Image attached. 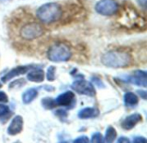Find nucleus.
<instances>
[{
	"label": "nucleus",
	"instance_id": "f257e3e1",
	"mask_svg": "<svg viewBox=\"0 0 147 143\" xmlns=\"http://www.w3.org/2000/svg\"><path fill=\"white\" fill-rule=\"evenodd\" d=\"M102 63L110 68H125L133 63V57L124 50H110L106 52L101 59Z\"/></svg>",
	"mask_w": 147,
	"mask_h": 143
},
{
	"label": "nucleus",
	"instance_id": "f03ea898",
	"mask_svg": "<svg viewBox=\"0 0 147 143\" xmlns=\"http://www.w3.org/2000/svg\"><path fill=\"white\" fill-rule=\"evenodd\" d=\"M63 8L58 3L50 2L42 4L36 10V16L40 22L45 24L59 21L63 16Z\"/></svg>",
	"mask_w": 147,
	"mask_h": 143
},
{
	"label": "nucleus",
	"instance_id": "7ed1b4c3",
	"mask_svg": "<svg viewBox=\"0 0 147 143\" xmlns=\"http://www.w3.org/2000/svg\"><path fill=\"white\" fill-rule=\"evenodd\" d=\"M71 50L66 43L57 42L47 50V59L52 62H66L71 57Z\"/></svg>",
	"mask_w": 147,
	"mask_h": 143
},
{
	"label": "nucleus",
	"instance_id": "20e7f679",
	"mask_svg": "<svg viewBox=\"0 0 147 143\" xmlns=\"http://www.w3.org/2000/svg\"><path fill=\"white\" fill-rule=\"evenodd\" d=\"M20 36L26 41H34L40 38L45 34L43 26L36 22H30L25 23L20 29Z\"/></svg>",
	"mask_w": 147,
	"mask_h": 143
},
{
	"label": "nucleus",
	"instance_id": "39448f33",
	"mask_svg": "<svg viewBox=\"0 0 147 143\" xmlns=\"http://www.w3.org/2000/svg\"><path fill=\"white\" fill-rule=\"evenodd\" d=\"M119 9L120 5L115 0H100L95 5L96 13L106 16L115 15L119 11Z\"/></svg>",
	"mask_w": 147,
	"mask_h": 143
},
{
	"label": "nucleus",
	"instance_id": "423d86ee",
	"mask_svg": "<svg viewBox=\"0 0 147 143\" xmlns=\"http://www.w3.org/2000/svg\"><path fill=\"white\" fill-rule=\"evenodd\" d=\"M71 87L74 91L78 92V94L85 95L88 97H95L96 93L93 84L84 79L75 80L71 84Z\"/></svg>",
	"mask_w": 147,
	"mask_h": 143
},
{
	"label": "nucleus",
	"instance_id": "0eeeda50",
	"mask_svg": "<svg viewBox=\"0 0 147 143\" xmlns=\"http://www.w3.org/2000/svg\"><path fill=\"white\" fill-rule=\"evenodd\" d=\"M122 80L144 88L147 87V73L143 70H136L132 75L127 76L126 79H122Z\"/></svg>",
	"mask_w": 147,
	"mask_h": 143
},
{
	"label": "nucleus",
	"instance_id": "6e6552de",
	"mask_svg": "<svg viewBox=\"0 0 147 143\" xmlns=\"http://www.w3.org/2000/svg\"><path fill=\"white\" fill-rule=\"evenodd\" d=\"M34 67H38V66L28 65V66H18L16 67H14L1 78V81L3 83H6L9 80L12 79L13 78H16V77L20 76V75L27 73L29 70H31L32 68H34Z\"/></svg>",
	"mask_w": 147,
	"mask_h": 143
},
{
	"label": "nucleus",
	"instance_id": "1a4fd4ad",
	"mask_svg": "<svg viewBox=\"0 0 147 143\" xmlns=\"http://www.w3.org/2000/svg\"><path fill=\"white\" fill-rule=\"evenodd\" d=\"M23 118L17 115L16 117H14L7 129V133L9 136H16L18 134H20L22 129H23Z\"/></svg>",
	"mask_w": 147,
	"mask_h": 143
},
{
	"label": "nucleus",
	"instance_id": "9d476101",
	"mask_svg": "<svg viewBox=\"0 0 147 143\" xmlns=\"http://www.w3.org/2000/svg\"><path fill=\"white\" fill-rule=\"evenodd\" d=\"M55 103L57 106H64L68 107L73 104L75 101V94L71 91H66L60 95H59L55 99Z\"/></svg>",
	"mask_w": 147,
	"mask_h": 143
},
{
	"label": "nucleus",
	"instance_id": "9b49d317",
	"mask_svg": "<svg viewBox=\"0 0 147 143\" xmlns=\"http://www.w3.org/2000/svg\"><path fill=\"white\" fill-rule=\"evenodd\" d=\"M142 121V116L139 113L132 114L127 117L121 123V128L125 130L133 129L138 123Z\"/></svg>",
	"mask_w": 147,
	"mask_h": 143
},
{
	"label": "nucleus",
	"instance_id": "f8f14e48",
	"mask_svg": "<svg viewBox=\"0 0 147 143\" xmlns=\"http://www.w3.org/2000/svg\"><path fill=\"white\" fill-rule=\"evenodd\" d=\"M27 79L28 81L30 82H34V83H41L44 81L45 79V73L44 71L41 68L38 67H34L32 68L31 70L28 71V74H27Z\"/></svg>",
	"mask_w": 147,
	"mask_h": 143
},
{
	"label": "nucleus",
	"instance_id": "ddd939ff",
	"mask_svg": "<svg viewBox=\"0 0 147 143\" xmlns=\"http://www.w3.org/2000/svg\"><path fill=\"white\" fill-rule=\"evenodd\" d=\"M100 112L99 110L94 107H85L79 110L78 117L80 119H89V118H95L99 116Z\"/></svg>",
	"mask_w": 147,
	"mask_h": 143
},
{
	"label": "nucleus",
	"instance_id": "4468645a",
	"mask_svg": "<svg viewBox=\"0 0 147 143\" xmlns=\"http://www.w3.org/2000/svg\"><path fill=\"white\" fill-rule=\"evenodd\" d=\"M38 96V91L35 88H30L27 91H25L22 96V99L23 104H28L32 103Z\"/></svg>",
	"mask_w": 147,
	"mask_h": 143
},
{
	"label": "nucleus",
	"instance_id": "2eb2a0df",
	"mask_svg": "<svg viewBox=\"0 0 147 143\" xmlns=\"http://www.w3.org/2000/svg\"><path fill=\"white\" fill-rule=\"evenodd\" d=\"M124 103L127 107H134L139 104V98L134 92H126L124 94Z\"/></svg>",
	"mask_w": 147,
	"mask_h": 143
},
{
	"label": "nucleus",
	"instance_id": "dca6fc26",
	"mask_svg": "<svg viewBox=\"0 0 147 143\" xmlns=\"http://www.w3.org/2000/svg\"><path fill=\"white\" fill-rule=\"evenodd\" d=\"M116 136H117L116 129L112 126H109L105 132L104 142H113L116 139Z\"/></svg>",
	"mask_w": 147,
	"mask_h": 143
},
{
	"label": "nucleus",
	"instance_id": "f3484780",
	"mask_svg": "<svg viewBox=\"0 0 147 143\" xmlns=\"http://www.w3.org/2000/svg\"><path fill=\"white\" fill-rule=\"evenodd\" d=\"M41 104H42V106L47 109V110H52L53 108H55L57 106L56 103H55V100L53 99L52 98H45L41 100Z\"/></svg>",
	"mask_w": 147,
	"mask_h": 143
},
{
	"label": "nucleus",
	"instance_id": "a211bd4d",
	"mask_svg": "<svg viewBox=\"0 0 147 143\" xmlns=\"http://www.w3.org/2000/svg\"><path fill=\"white\" fill-rule=\"evenodd\" d=\"M46 78L50 82H53V81L55 80V78H56V67L54 66H50L47 68Z\"/></svg>",
	"mask_w": 147,
	"mask_h": 143
},
{
	"label": "nucleus",
	"instance_id": "6ab92c4d",
	"mask_svg": "<svg viewBox=\"0 0 147 143\" xmlns=\"http://www.w3.org/2000/svg\"><path fill=\"white\" fill-rule=\"evenodd\" d=\"M26 83V81L23 79H18L13 82H11L9 85V89H16V88H20L22 87V85H24Z\"/></svg>",
	"mask_w": 147,
	"mask_h": 143
},
{
	"label": "nucleus",
	"instance_id": "aec40b11",
	"mask_svg": "<svg viewBox=\"0 0 147 143\" xmlns=\"http://www.w3.org/2000/svg\"><path fill=\"white\" fill-rule=\"evenodd\" d=\"M91 142H95V143H102L104 142V139L102 136L101 133L99 132H96L92 135L91 136V140H90Z\"/></svg>",
	"mask_w": 147,
	"mask_h": 143
},
{
	"label": "nucleus",
	"instance_id": "412c9836",
	"mask_svg": "<svg viewBox=\"0 0 147 143\" xmlns=\"http://www.w3.org/2000/svg\"><path fill=\"white\" fill-rule=\"evenodd\" d=\"M91 83L93 85H96L99 89H102V88H105V85L104 83L102 82V80L99 78H96V77H92L91 78Z\"/></svg>",
	"mask_w": 147,
	"mask_h": 143
},
{
	"label": "nucleus",
	"instance_id": "4be33fe9",
	"mask_svg": "<svg viewBox=\"0 0 147 143\" xmlns=\"http://www.w3.org/2000/svg\"><path fill=\"white\" fill-rule=\"evenodd\" d=\"M9 112V108L5 104H0V117L6 116Z\"/></svg>",
	"mask_w": 147,
	"mask_h": 143
},
{
	"label": "nucleus",
	"instance_id": "5701e85b",
	"mask_svg": "<svg viewBox=\"0 0 147 143\" xmlns=\"http://www.w3.org/2000/svg\"><path fill=\"white\" fill-rule=\"evenodd\" d=\"M55 115L57 117H59L60 119H66L67 116H68L67 112L65 110H59L55 111Z\"/></svg>",
	"mask_w": 147,
	"mask_h": 143
},
{
	"label": "nucleus",
	"instance_id": "b1692460",
	"mask_svg": "<svg viewBox=\"0 0 147 143\" xmlns=\"http://www.w3.org/2000/svg\"><path fill=\"white\" fill-rule=\"evenodd\" d=\"M74 143H88L90 142V140L87 136H81L78 138H76L74 141H73Z\"/></svg>",
	"mask_w": 147,
	"mask_h": 143
},
{
	"label": "nucleus",
	"instance_id": "393cba45",
	"mask_svg": "<svg viewBox=\"0 0 147 143\" xmlns=\"http://www.w3.org/2000/svg\"><path fill=\"white\" fill-rule=\"evenodd\" d=\"M9 102V98L8 96L5 92L3 91H0V103H8Z\"/></svg>",
	"mask_w": 147,
	"mask_h": 143
},
{
	"label": "nucleus",
	"instance_id": "a878e982",
	"mask_svg": "<svg viewBox=\"0 0 147 143\" xmlns=\"http://www.w3.org/2000/svg\"><path fill=\"white\" fill-rule=\"evenodd\" d=\"M134 143H146V138L143 136H136L134 138Z\"/></svg>",
	"mask_w": 147,
	"mask_h": 143
},
{
	"label": "nucleus",
	"instance_id": "bb28decb",
	"mask_svg": "<svg viewBox=\"0 0 147 143\" xmlns=\"http://www.w3.org/2000/svg\"><path fill=\"white\" fill-rule=\"evenodd\" d=\"M137 92H138V94L143 98V99H146L147 98V92L146 91H144V90H139V91H137Z\"/></svg>",
	"mask_w": 147,
	"mask_h": 143
},
{
	"label": "nucleus",
	"instance_id": "cd10ccee",
	"mask_svg": "<svg viewBox=\"0 0 147 143\" xmlns=\"http://www.w3.org/2000/svg\"><path fill=\"white\" fill-rule=\"evenodd\" d=\"M117 142H119V143H121V142L129 143V142H130V140H129V139H128L127 137H125V136H121V137H120V138L118 139Z\"/></svg>",
	"mask_w": 147,
	"mask_h": 143
},
{
	"label": "nucleus",
	"instance_id": "c85d7f7f",
	"mask_svg": "<svg viewBox=\"0 0 147 143\" xmlns=\"http://www.w3.org/2000/svg\"><path fill=\"white\" fill-rule=\"evenodd\" d=\"M2 86H3V85H2V84H1V83H0V88H1V87H2Z\"/></svg>",
	"mask_w": 147,
	"mask_h": 143
}]
</instances>
